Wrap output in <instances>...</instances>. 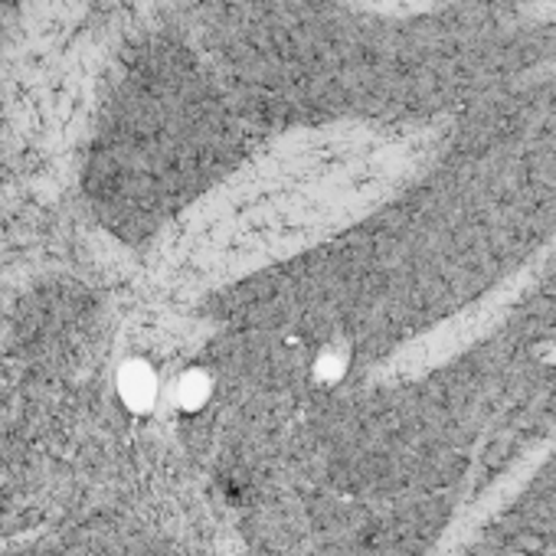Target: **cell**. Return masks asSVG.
Wrapping results in <instances>:
<instances>
[{"label":"cell","mask_w":556,"mask_h":556,"mask_svg":"<svg viewBox=\"0 0 556 556\" xmlns=\"http://www.w3.org/2000/svg\"><path fill=\"white\" fill-rule=\"evenodd\" d=\"M553 4H556V0H553Z\"/></svg>","instance_id":"1"}]
</instances>
